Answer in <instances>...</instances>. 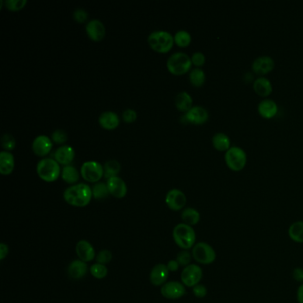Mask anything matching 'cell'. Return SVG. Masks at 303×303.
<instances>
[{
	"instance_id": "1",
	"label": "cell",
	"mask_w": 303,
	"mask_h": 303,
	"mask_svg": "<svg viewBox=\"0 0 303 303\" xmlns=\"http://www.w3.org/2000/svg\"><path fill=\"white\" fill-rule=\"evenodd\" d=\"M93 197L92 188L86 183L72 185L65 189L63 198L70 206L85 207L90 203Z\"/></svg>"
},
{
	"instance_id": "2",
	"label": "cell",
	"mask_w": 303,
	"mask_h": 303,
	"mask_svg": "<svg viewBox=\"0 0 303 303\" xmlns=\"http://www.w3.org/2000/svg\"><path fill=\"white\" fill-rule=\"evenodd\" d=\"M173 237L175 244L181 249L188 250L195 245V230L185 223H180L174 227Z\"/></svg>"
},
{
	"instance_id": "3",
	"label": "cell",
	"mask_w": 303,
	"mask_h": 303,
	"mask_svg": "<svg viewBox=\"0 0 303 303\" xmlns=\"http://www.w3.org/2000/svg\"><path fill=\"white\" fill-rule=\"evenodd\" d=\"M148 43L156 52H168L174 45V36L166 31H155L148 37Z\"/></svg>"
},
{
	"instance_id": "4",
	"label": "cell",
	"mask_w": 303,
	"mask_h": 303,
	"mask_svg": "<svg viewBox=\"0 0 303 303\" xmlns=\"http://www.w3.org/2000/svg\"><path fill=\"white\" fill-rule=\"evenodd\" d=\"M37 173L40 179L47 182H52L62 174L60 164L54 158L45 157L37 164Z\"/></svg>"
},
{
	"instance_id": "5",
	"label": "cell",
	"mask_w": 303,
	"mask_h": 303,
	"mask_svg": "<svg viewBox=\"0 0 303 303\" xmlns=\"http://www.w3.org/2000/svg\"><path fill=\"white\" fill-rule=\"evenodd\" d=\"M224 160L227 167L231 171L239 172L243 170L247 163V155L241 147L231 146L224 155Z\"/></svg>"
},
{
	"instance_id": "6",
	"label": "cell",
	"mask_w": 303,
	"mask_h": 303,
	"mask_svg": "<svg viewBox=\"0 0 303 303\" xmlns=\"http://www.w3.org/2000/svg\"><path fill=\"white\" fill-rule=\"evenodd\" d=\"M167 66L171 73L182 75L191 69V58L183 52H174L168 58Z\"/></svg>"
},
{
	"instance_id": "7",
	"label": "cell",
	"mask_w": 303,
	"mask_h": 303,
	"mask_svg": "<svg viewBox=\"0 0 303 303\" xmlns=\"http://www.w3.org/2000/svg\"><path fill=\"white\" fill-rule=\"evenodd\" d=\"M192 257L200 264L209 265L216 260V253L212 245L206 242H199L192 248Z\"/></svg>"
},
{
	"instance_id": "8",
	"label": "cell",
	"mask_w": 303,
	"mask_h": 303,
	"mask_svg": "<svg viewBox=\"0 0 303 303\" xmlns=\"http://www.w3.org/2000/svg\"><path fill=\"white\" fill-rule=\"evenodd\" d=\"M80 173L82 177L89 182H98L104 176L103 166L97 161H87L81 166Z\"/></svg>"
},
{
	"instance_id": "9",
	"label": "cell",
	"mask_w": 303,
	"mask_h": 303,
	"mask_svg": "<svg viewBox=\"0 0 303 303\" xmlns=\"http://www.w3.org/2000/svg\"><path fill=\"white\" fill-rule=\"evenodd\" d=\"M202 279L203 269L199 265L189 264L181 272V282L188 287H194L199 285Z\"/></svg>"
},
{
	"instance_id": "10",
	"label": "cell",
	"mask_w": 303,
	"mask_h": 303,
	"mask_svg": "<svg viewBox=\"0 0 303 303\" xmlns=\"http://www.w3.org/2000/svg\"><path fill=\"white\" fill-rule=\"evenodd\" d=\"M209 119V112L203 106L196 105L181 117L182 122L191 123L194 125H202Z\"/></svg>"
},
{
	"instance_id": "11",
	"label": "cell",
	"mask_w": 303,
	"mask_h": 303,
	"mask_svg": "<svg viewBox=\"0 0 303 303\" xmlns=\"http://www.w3.org/2000/svg\"><path fill=\"white\" fill-rule=\"evenodd\" d=\"M275 68V61L269 56H261L256 57L252 63V70L260 77L270 73Z\"/></svg>"
},
{
	"instance_id": "12",
	"label": "cell",
	"mask_w": 303,
	"mask_h": 303,
	"mask_svg": "<svg viewBox=\"0 0 303 303\" xmlns=\"http://www.w3.org/2000/svg\"><path fill=\"white\" fill-rule=\"evenodd\" d=\"M161 294L170 300H177L182 296H184L186 293L185 286L182 283L171 281V282L166 283L161 287Z\"/></svg>"
},
{
	"instance_id": "13",
	"label": "cell",
	"mask_w": 303,
	"mask_h": 303,
	"mask_svg": "<svg viewBox=\"0 0 303 303\" xmlns=\"http://www.w3.org/2000/svg\"><path fill=\"white\" fill-rule=\"evenodd\" d=\"M166 203L168 207L173 211H180L183 209L187 203V198L184 193L178 189L173 188L168 192L166 196Z\"/></svg>"
},
{
	"instance_id": "14",
	"label": "cell",
	"mask_w": 303,
	"mask_h": 303,
	"mask_svg": "<svg viewBox=\"0 0 303 303\" xmlns=\"http://www.w3.org/2000/svg\"><path fill=\"white\" fill-rule=\"evenodd\" d=\"M52 141L50 137L45 134L37 136L32 143L33 152L39 157H45L51 151Z\"/></svg>"
},
{
	"instance_id": "15",
	"label": "cell",
	"mask_w": 303,
	"mask_h": 303,
	"mask_svg": "<svg viewBox=\"0 0 303 303\" xmlns=\"http://www.w3.org/2000/svg\"><path fill=\"white\" fill-rule=\"evenodd\" d=\"M107 186H108L109 194L113 196L117 199H123L125 198L127 193V187L126 182L124 181L122 178L119 176L109 178L107 180Z\"/></svg>"
},
{
	"instance_id": "16",
	"label": "cell",
	"mask_w": 303,
	"mask_h": 303,
	"mask_svg": "<svg viewBox=\"0 0 303 303\" xmlns=\"http://www.w3.org/2000/svg\"><path fill=\"white\" fill-rule=\"evenodd\" d=\"M87 35L92 40L100 41L104 38L106 30L102 21L98 19H93L88 21L86 26Z\"/></svg>"
},
{
	"instance_id": "17",
	"label": "cell",
	"mask_w": 303,
	"mask_h": 303,
	"mask_svg": "<svg viewBox=\"0 0 303 303\" xmlns=\"http://www.w3.org/2000/svg\"><path fill=\"white\" fill-rule=\"evenodd\" d=\"M258 113L264 119H269L274 118L279 112V106L274 100L265 98L258 103Z\"/></svg>"
},
{
	"instance_id": "18",
	"label": "cell",
	"mask_w": 303,
	"mask_h": 303,
	"mask_svg": "<svg viewBox=\"0 0 303 303\" xmlns=\"http://www.w3.org/2000/svg\"><path fill=\"white\" fill-rule=\"evenodd\" d=\"M168 276H169V269L168 266L159 263L156 265L150 272V282L154 286H163L167 282Z\"/></svg>"
},
{
	"instance_id": "19",
	"label": "cell",
	"mask_w": 303,
	"mask_h": 303,
	"mask_svg": "<svg viewBox=\"0 0 303 303\" xmlns=\"http://www.w3.org/2000/svg\"><path fill=\"white\" fill-rule=\"evenodd\" d=\"M53 157L59 164L68 166L73 161L75 157V150L71 146L63 145L56 150Z\"/></svg>"
},
{
	"instance_id": "20",
	"label": "cell",
	"mask_w": 303,
	"mask_h": 303,
	"mask_svg": "<svg viewBox=\"0 0 303 303\" xmlns=\"http://www.w3.org/2000/svg\"><path fill=\"white\" fill-rule=\"evenodd\" d=\"M253 88L256 94L264 98L270 95L273 91L271 81L266 77H256L253 83Z\"/></svg>"
},
{
	"instance_id": "21",
	"label": "cell",
	"mask_w": 303,
	"mask_h": 303,
	"mask_svg": "<svg viewBox=\"0 0 303 303\" xmlns=\"http://www.w3.org/2000/svg\"><path fill=\"white\" fill-rule=\"evenodd\" d=\"M76 253L78 258L85 262H88L94 260L95 257V251L93 245L86 240H80L76 245Z\"/></svg>"
},
{
	"instance_id": "22",
	"label": "cell",
	"mask_w": 303,
	"mask_h": 303,
	"mask_svg": "<svg viewBox=\"0 0 303 303\" xmlns=\"http://www.w3.org/2000/svg\"><path fill=\"white\" fill-rule=\"evenodd\" d=\"M119 115L114 112H102L99 117V124L104 129H115L119 126Z\"/></svg>"
},
{
	"instance_id": "23",
	"label": "cell",
	"mask_w": 303,
	"mask_h": 303,
	"mask_svg": "<svg viewBox=\"0 0 303 303\" xmlns=\"http://www.w3.org/2000/svg\"><path fill=\"white\" fill-rule=\"evenodd\" d=\"M14 168V155L7 150H2L0 152V173L4 175L10 174Z\"/></svg>"
},
{
	"instance_id": "24",
	"label": "cell",
	"mask_w": 303,
	"mask_h": 303,
	"mask_svg": "<svg viewBox=\"0 0 303 303\" xmlns=\"http://www.w3.org/2000/svg\"><path fill=\"white\" fill-rule=\"evenodd\" d=\"M87 270V265L85 261L76 260L69 265L68 274L71 279H80L86 276Z\"/></svg>"
},
{
	"instance_id": "25",
	"label": "cell",
	"mask_w": 303,
	"mask_h": 303,
	"mask_svg": "<svg viewBox=\"0 0 303 303\" xmlns=\"http://www.w3.org/2000/svg\"><path fill=\"white\" fill-rule=\"evenodd\" d=\"M212 143L215 150L223 152H226L227 150L231 147V140L229 135L224 132H216L213 136Z\"/></svg>"
},
{
	"instance_id": "26",
	"label": "cell",
	"mask_w": 303,
	"mask_h": 303,
	"mask_svg": "<svg viewBox=\"0 0 303 303\" xmlns=\"http://www.w3.org/2000/svg\"><path fill=\"white\" fill-rule=\"evenodd\" d=\"M175 106L181 112H187L193 107L191 95L186 91H182L175 97Z\"/></svg>"
},
{
	"instance_id": "27",
	"label": "cell",
	"mask_w": 303,
	"mask_h": 303,
	"mask_svg": "<svg viewBox=\"0 0 303 303\" xmlns=\"http://www.w3.org/2000/svg\"><path fill=\"white\" fill-rule=\"evenodd\" d=\"M181 219L185 224L191 227L194 226V225H197L200 221V213L195 208L188 207L182 211Z\"/></svg>"
},
{
	"instance_id": "28",
	"label": "cell",
	"mask_w": 303,
	"mask_h": 303,
	"mask_svg": "<svg viewBox=\"0 0 303 303\" xmlns=\"http://www.w3.org/2000/svg\"><path fill=\"white\" fill-rule=\"evenodd\" d=\"M62 178L64 181L70 184H74L79 180V173L72 164L64 166L62 170Z\"/></svg>"
},
{
	"instance_id": "29",
	"label": "cell",
	"mask_w": 303,
	"mask_h": 303,
	"mask_svg": "<svg viewBox=\"0 0 303 303\" xmlns=\"http://www.w3.org/2000/svg\"><path fill=\"white\" fill-rule=\"evenodd\" d=\"M288 235L292 240L296 243H303V222L293 223L288 230Z\"/></svg>"
},
{
	"instance_id": "30",
	"label": "cell",
	"mask_w": 303,
	"mask_h": 303,
	"mask_svg": "<svg viewBox=\"0 0 303 303\" xmlns=\"http://www.w3.org/2000/svg\"><path fill=\"white\" fill-rule=\"evenodd\" d=\"M206 76L201 68L192 69L189 72V81L194 87H200L206 82Z\"/></svg>"
},
{
	"instance_id": "31",
	"label": "cell",
	"mask_w": 303,
	"mask_h": 303,
	"mask_svg": "<svg viewBox=\"0 0 303 303\" xmlns=\"http://www.w3.org/2000/svg\"><path fill=\"white\" fill-rule=\"evenodd\" d=\"M104 170V177L108 180L109 178L118 176L119 172L121 170V164H119V161L108 160L103 166Z\"/></svg>"
},
{
	"instance_id": "32",
	"label": "cell",
	"mask_w": 303,
	"mask_h": 303,
	"mask_svg": "<svg viewBox=\"0 0 303 303\" xmlns=\"http://www.w3.org/2000/svg\"><path fill=\"white\" fill-rule=\"evenodd\" d=\"M93 192V197L97 200H101L108 198L109 194L107 183L104 182H96L92 188Z\"/></svg>"
},
{
	"instance_id": "33",
	"label": "cell",
	"mask_w": 303,
	"mask_h": 303,
	"mask_svg": "<svg viewBox=\"0 0 303 303\" xmlns=\"http://www.w3.org/2000/svg\"><path fill=\"white\" fill-rule=\"evenodd\" d=\"M174 43L181 47H186L191 43L192 38L189 32L185 30L178 31L174 36Z\"/></svg>"
},
{
	"instance_id": "34",
	"label": "cell",
	"mask_w": 303,
	"mask_h": 303,
	"mask_svg": "<svg viewBox=\"0 0 303 303\" xmlns=\"http://www.w3.org/2000/svg\"><path fill=\"white\" fill-rule=\"evenodd\" d=\"M90 272L92 276L95 279H102L108 275V268L105 265L95 263V264L91 266Z\"/></svg>"
},
{
	"instance_id": "35",
	"label": "cell",
	"mask_w": 303,
	"mask_h": 303,
	"mask_svg": "<svg viewBox=\"0 0 303 303\" xmlns=\"http://www.w3.org/2000/svg\"><path fill=\"white\" fill-rule=\"evenodd\" d=\"M1 145L7 151L14 150V147L16 145V141L14 139V136L10 133H5L1 137Z\"/></svg>"
},
{
	"instance_id": "36",
	"label": "cell",
	"mask_w": 303,
	"mask_h": 303,
	"mask_svg": "<svg viewBox=\"0 0 303 303\" xmlns=\"http://www.w3.org/2000/svg\"><path fill=\"white\" fill-rule=\"evenodd\" d=\"M7 9L11 11L21 10L27 4V0H6L4 1Z\"/></svg>"
},
{
	"instance_id": "37",
	"label": "cell",
	"mask_w": 303,
	"mask_h": 303,
	"mask_svg": "<svg viewBox=\"0 0 303 303\" xmlns=\"http://www.w3.org/2000/svg\"><path fill=\"white\" fill-rule=\"evenodd\" d=\"M191 258V254L187 250H184V251L180 252L178 254L177 256H176V261H178V263L180 264V266H182L185 268V267H187V266L190 264Z\"/></svg>"
},
{
	"instance_id": "38",
	"label": "cell",
	"mask_w": 303,
	"mask_h": 303,
	"mask_svg": "<svg viewBox=\"0 0 303 303\" xmlns=\"http://www.w3.org/2000/svg\"><path fill=\"white\" fill-rule=\"evenodd\" d=\"M51 138H52L53 143H57V144H63V143H66L67 140H68V134L64 130L57 129L52 132Z\"/></svg>"
},
{
	"instance_id": "39",
	"label": "cell",
	"mask_w": 303,
	"mask_h": 303,
	"mask_svg": "<svg viewBox=\"0 0 303 303\" xmlns=\"http://www.w3.org/2000/svg\"><path fill=\"white\" fill-rule=\"evenodd\" d=\"M112 259V252L108 251V250H102L96 255V261H97V263H100V264H107L108 262H111Z\"/></svg>"
},
{
	"instance_id": "40",
	"label": "cell",
	"mask_w": 303,
	"mask_h": 303,
	"mask_svg": "<svg viewBox=\"0 0 303 303\" xmlns=\"http://www.w3.org/2000/svg\"><path fill=\"white\" fill-rule=\"evenodd\" d=\"M190 58H191L192 64L195 65L197 68L202 67L206 63V56L202 52H193Z\"/></svg>"
},
{
	"instance_id": "41",
	"label": "cell",
	"mask_w": 303,
	"mask_h": 303,
	"mask_svg": "<svg viewBox=\"0 0 303 303\" xmlns=\"http://www.w3.org/2000/svg\"><path fill=\"white\" fill-rule=\"evenodd\" d=\"M122 118L125 122H134L137 119V112L132 108H126V111L123 112Z\"/></svg>"
},
{
	"instance_id": "42",
	"label": "cell",
	"mask_w": 303,
	"mask_h": 303,
	"mask_svg": "<svg viewBox=\"0 0 303 303\" xmlns=\"http://www.w3.org/2000/svg\"><path fill=\"white\" fill-rule=\"evenodd\" d=\"M74 19L77 21V22H85L87 21L88 18V13L85 10L84 8H77L76 10L74 11L73 14Z\"/></svg>"
},
{
	"instance_id": "43",
	"label": "cell",
	"mask_w": 303,
	"mask_h": 303,
	"mask_svg": "<svg viewBox=\"0 0 303 303\" xmlns=\"http://www.w3.org/2000/svg\"><path fill=\"white\" fill-rule=\"evenodd\" d=\"M192 292L197 298H205L207 294V288L206 286L199 284L194 287H192Z\"/></svg>"
},
{
	"instance_id": "44",
	"label": "cell",
	"mask_w": 303,
	"mask_h": 303,
	"mask_svg": "<svg viewBox=\"0 0 303 303\" xmlns=\"http://www.w3.org/2000/svg\"><path fill=\"white\" fill-rule=\"evenodd\" d=\"M293 278L294 280H296L297 282L303 284V268H294L293 272Z\"/></svg>"
},
{
	"instance_id": "45",
	"label": "cell",
	"mask_w": 303,
	"mask_h": 303,
	"mask_svg": "<svg viewBox=\"0 0 303 303\" xmlns=\"http://www.w3.org/2000/svg\"><path fill=\"white\" fill-rule=\"evenodd\" d=\"M9 253V248L7 246V244L1 243L0 244V259L4 260V259L7 257Z\"/></svg>"
},
{
	"instance_id": "46",
	"label": "cell",
	"mask_w": 303,
	"mask_h": 303,
	"mask_svg": "<svg viewBox=\"0 0 303 303\" xmlns=\"http://www.w3.org/2000/svg\"><path fill=\"white\" fill-rule=\"evenodd\" d=\"M167 266H168L169 271L174 272L177 271L178 269H179L180 264L178 263V261L176 260H172V261H168Z\"/></svg>"
},
{
	"instance_id": "47",
	"label": "cell",
	"mask_w": 303,
	"mask_h": 303,
	"mask_svg": "<svg viewBox=\"0 0 303 303\" xmlns=\"http://www.w3.org/2000/svg\"><path fill=\"white\" fill-rule=\"evenodd\" d=\"M297 300H298V302L303 303V284L299 286L298 291H297Z\"/></svg>"
}]
</instances>
